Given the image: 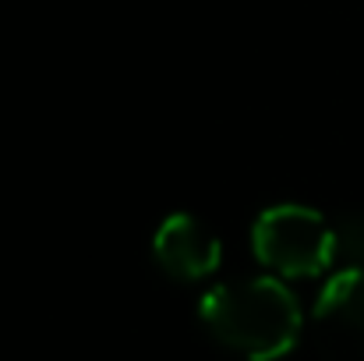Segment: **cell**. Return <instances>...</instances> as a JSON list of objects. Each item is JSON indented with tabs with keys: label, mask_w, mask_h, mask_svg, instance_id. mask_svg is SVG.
Returning a JSON list of instances; mask_svg holds the SVG:
<instances>
[{
	"label": "cell",
	"mask_w": 364,
	"mask_h": 361,
	"mask_svg": "<svg viewBox=\"0 0 364 361\" xmlns=\"http://www.w3.org/2000/svg\"><path fill=\"white\" fill-rule=\"evenodd\" d=\"M198 312L213 340L247 361L283 358L301 337L297 298L276 276L220 283L202 298Z\"/></svg>",
	"instance_id": "6da1fadb"
},
{
	"label": "cell",
	"mask_w": 364,
	"mask_h": 361,
	"mask_svg": "<svg viewBox=\"0 0 364 361\" xmlns=\"http://www.w3.org/2000/svg\"><path fill=\"white\" fill-rule=\"evenodd\" d=\"M152 255L159 269L173 280L195 283L202 276H213L220 266V238L195 216H170L152 238Z\"/></svg>",
	"instance_id": "277c9868"
},
{
	"label": "cell",
	"mask_w": 364,
	"mask_h": 361,
	"mask_svg": "<svg viewBox=\"0 0 364 361\" xmlns=\"http://www.w3.org/2000/svg\"><path fill=\"white\" fill-rule=\"evenodd\" d=\"M311 340L326 361H364V269H343L322 287Z\"/></svg>",
	"instance_id": "3957f363"
},
{
	"label": "cell",
	"mask_w": 364,
	"mask_h": 361,
	"mask_svg": "<svg viewBox=\"0 0 364 361\" xmlns=\"http://www.w3.org/2000/svg\"><path fill=\"white\" fill-rule=\"evenodd\" d=\"M251 248L265 269L290 280L318 276L336 258V231L308 206L283 202L255 220Z\"/></svg>",
	"instance_id": "7a4b0ae2"
}]
</instances>
